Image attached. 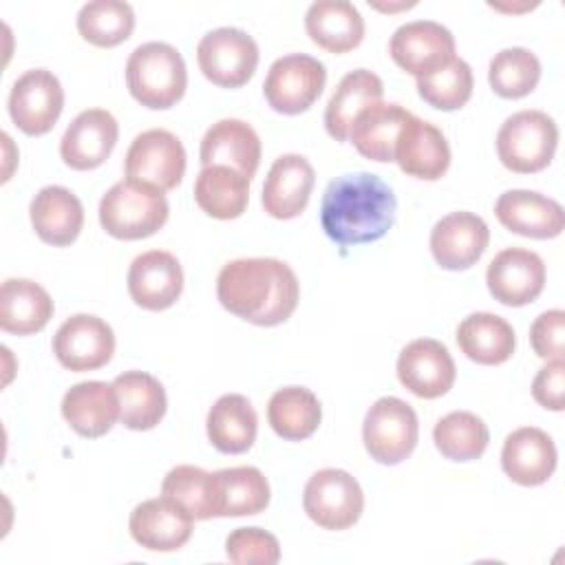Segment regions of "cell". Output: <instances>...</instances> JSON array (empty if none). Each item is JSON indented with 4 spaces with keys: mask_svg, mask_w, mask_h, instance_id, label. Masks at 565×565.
<instances>
[{
    "mask_svg": "<svg viewBox=\"0 0 565 565\" xmlns=\"http://www.w3.org/2000/svg\"><path fill=\"white\" fill-rule=\"evenodd\" d=\"M216 298L241 320L276 327L296 311L300 282L294 269L278 258H236L218 271Z\"/></svg>",
    "mask_w": 565,
    "mask_h": 565,
    "instance_id": "6da1fadb",
    "label": "cell"
},
{
    "mask_svg": "<svg viewBox=\"0 0 565 565\" xmlns=\"http://www.w3.org/2000/svg\"><path fill=\"white\" fill-rule=\"evenodd\" d=\"M397 201L388 183L371 172H351L329 181L320 203V225L338 245L380 241L395 223Z\"/></svg>",
    "mask_w": 565,
    "mask_h": 565,
    "instance_id": "7a4b0ae2",
    "label": "cell"
},
{
    "mask_svg": "<svg viewBox=\"0 0 565 565\" xmlns=\"http://www.w3.org/2000/svg\"><path fill=\"white\" fill-rule=\"evenodd\" d=\"M126 86L146 108H172L188 86L185 62L168 42L139 44L126 62Z\"/></svg>",
    "mask_w": 565,
    "mask_h": 565,
    "instance_id": "3957f363",
    "label": "cell"
},
{
    "mask_svg": "<svg viewBox=\"0 0 565 565\" xmlns=\"http://www.w3.org/2000/svg\"><path fill=\"white\" fill-rule=\"evenodd\" d=\"M170 207L161 190L119 181L99 201V223L113 238L139 241L157 234L168 221Z\"/></svg>",
    "mask_w": 565,
    "mask_h": 565,
    "instance_id": "277c9868",
    "label": "cell"
},
{
    "mask_svg": "<svg viewBox=\"0 0 565 565\" xmlns=\"http://www.w3.org/2000/svg\"><path fill=\"white\" fill-rule=\"evenodd\" d=\"M558 128L543 110H519L497 132L499 161L516 174L545 170L556 152Z\"/></svg>",
    "mask_w": 565,
    "mask_h": 565,
    "instance_id": "5b68a950",
    "label": "cell"
},
{
    "mask_svg": "<svg viewBox=\"0 0 565 565\" xmlns=\"http://www.w3.org/2000/svg\"><path fill=\"white\" fill-rule=\"evenodd\" d=\"M417 437V413L399 397H380L364 415L362 441L371 459L377 463H402L415 450Z\"/></svg>",
    "mask_w": 565,
    "mask_h": 565,
    "instance_id": "8992f818",
    "label": "cell"
},
{
    "mask_svg": "<svg viewBox=\"0 0 565 565\" xmlns=\"http://www.w3.org/2000/svg\"><path fill=\"white\" fill-rule=\"evenodd\" d=\"M302 508L316 525L338 532L358 523L364 510V492L347 470L322 468L309 477Z\"/></svg>",
    "mask_w": 565,
    "mask_h": 565,
    "instance_id": "52a82bcc",
    "label": "cell"
},
{
    "mask_svg": "<svg viewBox=\"0 0 565 565\" xmlns=\"http://www.w3.org/2000/svg\"><path fill=\"white\" fill-rule=\"evenodd\" d=\"M196 62L212 84L241 88L252 79L258 66V44L241 29L221 26L199 40Z\"/></svg>",
    "mask_w": 565,
    "mask_h": 565,
    "instance_id": "ba28073f",
    "label": "cell"
},
{
    "mask_svg": "<svg viewBox=\"0 0 565 565\" xmlns=\"http://www.w3.org/2000/svg\"><path fill=\"white\" fill-rule=\"evenodd\" d=\"M327 84L324 64L307 53L278 57L263 82L267 104L280 115H300L313 106Z\"/></svg>",
    "mask_w": 565,
    "mask_h": 565,
    "instance_id": "9c48e42d",
    "label": "cell"
},
{
    "mask_svg": "<svg viewBox=\"0 0 565 565\" xmlns=\"http://www.w3.org/2000/svg\"><path fill=\"white\" fill-rule=\"evenodd\" d=\"M124 170L128 181L146 183L161 192L174 190L185 174V148L170 130H143L132 139Z\"/></svg>",
    "mask_w": 565,
    "mask_h": 565,
    "instance_id": "30bf717a",
    "label": "cell"
},
{
    "mask_svg": "<svg viewBox=\"0 0 565 565\" xmlns=\"http://www.w3.org/2000/svg\"><path fill=\"white\" fill-rule=\"evenodd\" d=\"M64 108V88L46 68L22 73L9 93V115L13 124L29 137L46 135L60 119Z\"/></svg>",
    "mask_w": 565,
    "mask_h": 565,
    "instance_id": "8fae6325",
    "label": "cell"
},
{
    "mask_svg": "<svg viewBox=\"0 0 565 565\" xmlns=\"http://www.w3.org/2000/svg\"><path fill=\"white\" fill-rule=\"evenodd\" d=\"M53 353L57 362L73 373L95 371L110 362L115 333L106 320L90 313H75L55 331Z\"/></svg>",
    "mask_w": 565,
    "mask_h": 565,
    "instance_id": "7c38bea8",
    "label": "cell"
},
{
    "mask_svg": "<svg viewBox=\"0 0 565 565\" xmlns=\"http://www.w3.org/2000/svg\"><path fill=\"white\" fill-rule=\"evenodd\" d=\"M388 53L402 71L419 79L439 71L455 57V38L439 22L415 20L402 24L391 35Z\"/></svg>",
    "mask_w": 565,
    "mask_h": 565,
    "instance_id": "4fadbf2b",
    "label": "cell"
},
{
    "mask_svg": "<svg viewBox=\"0 0 565 565\" xmlns=\"http://www.w3.org/2000/svg\"><path fill=\"white\" fill-rule=\"evenodd\" d=\"M486 282L501 305L523 307L534 302L545 287V263L536 252L508 247L490 260Z\"/></svg>",
    "mask_w": 565,
    "mask_h": 565,
    "instance_id": "5bb4252c",
    "label": "cell"
},
{
    "mask_svg": "<svg viewBox=\"0 0 565 565\" xmlns=\"http://www.w3.org/2000/svg\"><path fill=\"white\" fill-rule=\"evenodd\" d=\"M455 377V360L439 340L417 338L408 342L397 358V380L422 399L446 395Z\"/></svg>",
    "mask_w": 565,
    "mask_h": 565,
    "instance_id": "9a60e30c",
    "label": "cell"
},
{
    "mask_svg": "<svg viewBox=\"0 0 565 565\" xmlns=\"http://www.w3.org/2000/svg\"><path fill=\"white\" fill-rule=\"evenodd\" d=\"M490 241L486 221L472 212H450L430 230V252L435 263L448 271L470 269Z\"/></svg>",
    "mask_w": 565,
    "mask_h": 565,
    "instance_id": "2e32d148",
    "label": "cell"
},
{
    "mask_svg": "<svg viewBox=\"0 0 565 565\" xmlns=\"http://www.w3.org/2000/svg\"><path fill=\"white\" fill-rule=\"evenodd\" d=\"M128 294L146 311L172 307L183 291V269L174 254L150 249L139 254L128 269Z\"/></svg>",
    "mask_w": 565,
    "mask_h": 565,
    "instance_id": "e0dca14e",
    "label": "cell"
},
{
    "mask_svg": "<svg viewBox=\"0 0 565 565\" xmlns=\"http://www.w3.org/2000/svg\"><path fill=\"white\" fill-rule=\"evenodd\" d=\"M135 543L150 552H174L183 547L194 530V519L166 494L141 501L128 521Z\"/></svg>",
    "mask_w": 565,
    "mask_h": 565,
    "instance_id": "ac0fdd59",
    "label": "cell"
},
{
    "mask_svg": "<svg viewBox=\"0 0 565 565\" xmlns=\"http://www.w3.org/2000/svg\"><path fill=\"white\" fill-rule=\"evenodd\" d=\"M117 137L119 126L108 110H82L62 135L60 157L73 170H95L110 157Z\"/></svg>",
    "mask_w": 565,
    "mask_h": 565,
    "instance_id": "d6986e66",
    "label": "cell"
},
{
    "mask_svg": "<svg viewBox=\"0 0 565 565\" xmlns=\"http://www.w3.org/2000/svg\"><path fill=\"white\" fill-rule=\"evenodd\" d=\"M499 223L525 238H556L565 227L563 205L534 190H508L494 203Z\"/></svg>",
    "mask_w": 565,
    "mask_h": 565,
    "instance_id": "ffe728a7",
    "label": "cell"
},
{
    "mask_svg": "<svg viewBox=\"0 0 565 565\" xmlns=\"http://www.w3.org/2000/svg\"><path fill=\"white\" fill-rule=\"evenodd\" d=\"M316 183L313 166L296 152L280 154L263 183V207L269 216L289 221L305 212Z\"/></svg>",
    "mask_w": 565,
    "mask_h": 565,
    "instance_id": "44dd1931",
    "label": "cell"
},
{
    "mask_svg": "<svg viewBox=\"0 0 565 565\" xmlns=\"http://www.w3.org/2000/svg\"><path fill=\"white\" fill-rule=\"evenodd\" d=\"M260 137L243 119H221L212 124L199 148L201 166H227L238 170L249 181L260 163Z\"/></svg>",
    "mask_w": 565,
    "mask_h": 565,
    "instance_id": "7402d4cb",
    "label": "cell"
},
{
    "mask_svg": "<svg viewBox=\"0 0 565 565\" xmlns=\"http://www.w3.org/2000/svg\"><path fill=\"white\" fill-rule=\"evenodd\" d=\"M395 161L408 177L437 181L450 166V146L437 126L413 115L397 137Z\"/></svg>",
    "mask_w": 565,
    "mask_h": 565,
    "instance_id": "603a6c76",
    "label": "cell"
},
{
    "mask_svg": "<svg viewBox=\"0 0 565 565\" xmlns=\"http://www.w3.org/2000/svg\"><path fill=\"white\" fill-rule=\"evenodd\" d=\"M501 468L519 486H541L556 470V446L536 426L516 428L503 441Z\"/></svg>",
    "mask_w": 565,
    "mask_h": 565,
    "instance_id": "cb8c5ba5",
    "label": "cell"
},
{
    "mask_svg": "<svg viewBox=\"0 0 565 565\" xmlns=\"http://www.w3.org/2000/svg\"><path fill=\"white\" fill-rule=\"evenodd\" d=\"M62 417L82 437L106 435L119 419V397L113 382L88 380L73 384L62 397Z\"/></svg>",
    "mask_w": 565,
    "mask_h": 565,
    "instance_id": "d4e9b609",
    "label": "cell"
},
{
    "mask_svg": "<svg viewBox=\"0 0 565 565\" xmlns=\"http://www.w3.org/2000/svg\"><path fill=\"white\" fill-rule=\"evenodd\" d=\"M29 216L38 238L53 247L71 245L84 225L82 201L64 185L42 188L29 205Z\"/></svg>",
    "mask_w": 565,
    "mask_h": 565,
    "instance_id": "484cf974",
    "label": "cell"
},
{
    "mask_svg": "<svg viewBox=\"0 0 565 565\" xmlns=\"http://www.w3.org/2000/svg\"><path fill=\"white\" fill-rule=\"evenodd\" d=\"M411 117L413 113L399 104H371L355 117L349 130V139L364 159L391 163L395 161L397 137Z\"/></svg>",
    "mask_w": 565,
    "mask_h": 565,
    "instance_id": "4316f807",
    "label": "cell"
},
{
    "mask_svg": "<svg viewBox=\"0 0 565 565\" xmlns=\"http://www.w3.org/2000/svg\"><path fill=\"white\" fill-rule=\"evenodd\" d=\"M305 31L329 53H349L364 40V18L347 0H318L305 13Z\"/></svg>",
    "mask_w": 565,
    "mask_h": 565,
    "instance_id": "83f0119b",
    "label": "cell"
},
{
    "mask_svg": "<svg viewBox=\"0 0 565 565\" xmlns=\"http://www.w3.org/2000/svg\"><path fill=\"white\" fill-rule=\"evenodd\" d=\"M53 318L49 291L29 278H7L0 289V327L7 333L31 335Z\"/></svg>",
    "mask_w": 565,
    "mask_h": 565,
    "instance_id": "f1b7e54d",
    "label": "cell"
},
{
    "mask_svg": "<svg viewBox=\"0 0 565 565\" xmlns=\"http://www.w3.org/2000/svg\"><path fill=\"white\" fill-rule=\"evenodd\" d=\"M457 344L468 360L483 366H497L512 358L516 338L512 324L505 318L477 311L459 322Z\"/></svg>",
    "mask_w": 565,
    "mask_h": 565,
    "instance_id": "f546056e",
    "label": "cell"
},
{
    "mask_svg": "<svg viewBox=\"0 0 565 565\" xmlns=\"http://www.w3.org/2000/svg\"><path fill=\"white\" fill-rule=\"evenodd\" d=\"M210 444L223 455L247 452L258 433V415L245 395H221L205 419Z\"/></svg>",
    "mask_w": 565,
    "mask_h": 565,
    "instance_id": "4dcf8cb0",
    "label": "cell"
},
{
    "mask_svg": "<svg viewBox=\"0 0 565 565\" xmlns=\"http://www.w3.org/2000/svg\"><path fill=\"white\" fill-rule=\"evenodd\" d=\"M384 84L369 68L347 73L324 108V128L335 141H347L355 117L371 104L382 102Z\"/></svg>",
    "mask_w": 565,
    "mask_h": 565,
    "instance_id": "1f68e13d",
    "label": "cell"
},
{
    "mask_svg": "<svg viewBox=\"0 0 565 565\" xmlns=\"http://www.w3.org/2000/svg\"><path fill=\"white\" fill-rule=\"evenodd\" d=\"M119 397V419L130 430L154 428L168 408L163 384L146 371H124L113 380Z\"/></svg>",
    "mask_w": 565,
    "mask_h": 565,
    "instance_id": "d6a6232c",
    "label": "cell"
},
{
    "mask_svg": "<svg viewBox=\"0 0 565 565\" xmlns=\"http://www.w3.org/2000/svg\"><path fill=\"white\" fill-rule=\"evenodd\" d=\"M216 516H252L269 505V483L254 466H236L212 472Z\"/></svg>",
    "mask_w": 565,
    "mask_h": 565,
    "instance_id": "836d02e7",
    "label": "cell"
},
{
    "mask_svg": "<svg viewBox=\"0 0 565 565\" xmlns=\"http://www.w3.org/2000/svg\"><path fill=\"white\" fill-rule=\"evenodd\" d=\"M194 201L212 218H238L249 203V179L227 166L201 168L194 181Z\"/></svg>",
    "mask_w": 565,
    "mask_h": 565,
    "instance_id": "e575fe53",
    "label": "cell"
},
{
    "mask_svg": "<svg viewBox=\"0 0 565 565\" xmlns=\"http://www.w3.org/2000/svg\"><path fill=\"white\" fill-rule=\"evenodd\" d=\"M267 419L278 437L287 441H302L318 430L322 406L309 388L285 386L269 397Z\"/></svg>",
    "mask_w": 565,
    "mask_h": 565,
    "instance_id": "d590c367",
    "label": "cell"
},
{
    "mask_svg": "<svg viewBox=\"0 0 565 565\" xmlns=\"http://www.w3.org/2000/svg\"><path fill=\"white\" fill-rule=\"evenodd\" d=\"M437 450L450 461L479 459L490 441V430L481 417L470 411H452L433 428Z\"/></svg>",
    "mask_w": 565,
    "mask_h": 565,
    "instance_id": "8d00e7d4",
    "label": "cell"
},
{
    "mask_svg": "<svg viewBox=\"0 0 565 565\" xmlns=\"http://www.w3.org/2000/svg\"><path fill=\"white\" fill-rule=\"evenodd\" d=\"M135 29V11L128 2L95 0L86 2L77 13L79 35L99 49H113L130 38Z\"/></svg>",
    "mask_w": 565,
    "mask_h": 565,
    "instance_id": "74e56055",
    "label": "cell"
},
{
    "mask_svg": "<svg viewBox=\"0 0 565 565\" xmlns=\"http://www.w3.org/2000/svg\"><path fill=\"white\" fill-rule=\"evenodd\" d=\"M541 79V62L539 57L523 49L512 46L499 51L490 60L488 82L490 88L503 99H521L530 95Z\"/></svg>",
    "mask_w": 565,
    "mask_h": 565,
    "instance_id": "f35d334b",
    "label": "cell"
},
{
    "mask_svg": "<svg viewBox=\"0 0 565 565\" xmlns=\"http://www.w3.org/2000/svg\"><path fill=\"white\" fill-rule=\"evenodd\" d=\"M161 494L179 503L194 521L216 516L214 510V477L199 466H177L161 483Z\"/></svg>",
    "mask_w": 565,
    "mask_h": 565,
    "instance_id": "ab89813d",
    "label": "cell"
},
{
    "mask_svg": "<svg viewBox=\"0 0 565 565\" xmlns=\"http://www.w3.org/2000/svg\"><path fill=\"white\" fill-rule=\"evenodd\" d=\"M472 68L461 57H452L439 71L417 79L419 97L437 110H459L472 97Z\"/></svg>",
    "mask_w": 565,
    "mask_h": 565,
    "instance_id": "60d3db41",
    "label": "cell"
},
{
    "mask_svg": "<svg viewBox=\"0 0 565 565\" xmlns=\"http://www.w3.org/2000/svg\"><path fill=\"white\" fill-rule=\"evenodd\" d=\"M225 554L238 565H274L280 561V545L267 530L236 527L225 539Z\"/></svg>",
    "mask_w": 565,
    "mask_h": 565,
    "instance_id": "b9f144b4",
    "label": "cell"
},
{
    "mask_svg": "<svg viewBox=\"0 0 565 565\" xmlns=\"http://www.w3.org/2000/svg\"><path fill=\"white\" fill-rule=\"evenodd\" d=\"M563 333H565V311L550 309L543 311L530 327V344L534 353L543 360H563Z\"/></svg>",
    "mask_w": 565,
    "mask_h": 565,
    "instance_id": "7bdbcfd3",
    "label": "cell"
},
{
    "mask_svg": "<svg viewBox=\"0 0 565 565\" xmlns=\"http://www.w3.org/2000/svg\"><path fill=\"white\" fill-rule=\"evenodd\" d=\"M563 391H565V362L550 360L539 369L532 382V397L547 411H563Z\"/></svg>",
    "mask_w": 565,
    "mask_h": 565,
    "instance_id": "ee69618b",
    "label": "cell"
}]
</instances>
